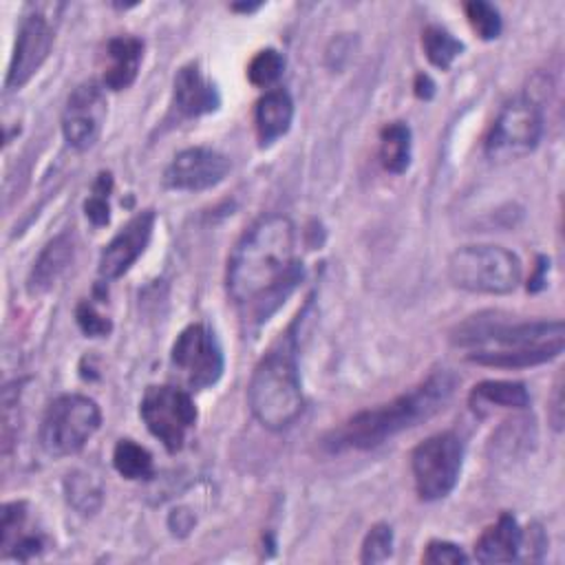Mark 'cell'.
Segmentation results:
<instances>
[{"label": "cell", "mask_w": 565, "mask_h": 565, "mask_svg": "<svg viewBox=\"0 0 565 565\" xmlns=\"http://www.w3.org/2000/svg\"><path fill=\"white\" fill-rule=\"evenodd\" d=\"M380 161L393 174L406 172L411 163V128L404 121H391L380 130Z\"/></svg>", "instance_id": "obj_22"}, {"label": "cell", "mask_w": 565, "mask_h": 565, "mask_svg": "<svg viewBox=\"0 0 565 565\" xmlns=\"http://www.w3.org/2000/svg\"><path fill=\"white\" fill-rule=\"evenodd\" d=\"M422 561L430 563V565H463V563H468V556L459 545L437 539L426 545Z\"/></svg>", "instance_id": "obj_32"}, {"label": "cell", "mask_w": 565, "mask_h": 565, "mask_svg": "<svg viewBox=\"0 0 565 565\" xmlns=\"http://www.w3.org/2000/svg\"><path fill=\"white\" fill-rule=\"evenodd\" d=\"M232 9H243V11H256L258 4H234Z\"/></svg>", "instance_id": "obj_36"}, {"label": "cell", "mask_w": 565, "mask_h": 565, "mask_svg": "<svg viewBox=\"0 0 565 565\" xmlns=\"http://www.w3.org/2000/svg\"><path fill=\"white\" fill-rule=\"evenodd\" d=\"M521 260L501 245H466L450 254L448 278L472 294L503 296L521 282Z\"/></svg>", "instance_id": "obj_4"}, {"label": "cell", "mask_w": 565, "mask_h": 565, "mask_svg": "<svg viewBox=\"0 0 565 565\" xmlns=\"http://www.w3.org/2000/svg\"><path fill=\"white\" fill-rule=\"evenodd\" d=\"M285 57L276 49L258 51L247 64V79L258 88H269L282 75Z\"/></svg>", "instance_id": "obj_26"}, {"label": "cell", "mask_w": 565, "mask_h": 565, "mask_svg": "<svg viewBox=\"0 0 565 565\" xmlns=\"http://www.w3.org/2000/svg\"><path fill=\"white\" fill-rule=\"evenodd\" d=\"M433 93H435L433 79H430L426 73H419V75L415 77V95H417L419 99H430Z\"/></svg>", "instance_id": "obj_35"}, {"label": "cell", "mask_w": 565, "mask_h": 565, "mask_svg": "<svg viewBox=\"0 0 565 565\" xmlns=\"http://www.w3.org/2000/svg\"><path fill=\"white\" fill-rule=\"evenodd\" d=\"M108 104L104 88L95 82H84L73 88L62 110V135L66 143L79 152L93 148L102 135Z\"/></svg>", "instance_id": "obj_12"}, {"label": "cell", "mask_w": 565, "mask_h": 565, "mask_svg": "<svg viewBox=\"0 0 565 565\" xmlns=\"http://www.w3.org/2000/svg\"><path fill=\"white\" fill-rule=\"evenodd\" d=\"M294 327L296 324L280 333L267 353L256 362L247 384L249 411L256 422L269 430L291 426L305 406Z\"/></svg>", "instance_id": "obj_3"}, {"label": "cell", "mask_w": 565, "mask_h": 565, "mask_svg": "<svg viewBox=\"0 0 565 565\" xmlns=\"http://www.w3.org/2000/svg\"><path fill=\"white\" fill-rule=\"evenodd\" d=\"M463 441L459 435L446 430L437 433L411 452V470L417 497L422 501H439L448 497L461 475Z\"/></svg>", "instance_id": "obj_8"}, {"label": "cell", "mask_w": 565, "mask_h": 565, "mask_svg": "<svg viewBox=\"0 0 565 565\" xmlns=\"http://www.w3.org/2000/svg\"><path fill=\"white\" fill-rule=\"evenodd\" d=\"M543 135V110L536 97L519 95L510 99L497 115L483 150L490 161H516L539 146Z\"/></svg>", "instance_id": "obj_7"}, {"label": "cell", "mask_w": 565, "mask_h": 565, "mask_svg": "<svg viewBox=\"0 0 565 565\" xmlns=\"http://www.w3.org/2000/svg\"><path fill=\"white\" fill-rule=\"evenodd\" d=\"M154 221H157L154 210L137 212L106 243V247L99 254V263H97V271L104 280H115V278L124 276L137 263V258L143 254V249L150 243Z\"/></svg>", "instance_id": "obj_14"}, {"label": "cell", "mask_w": 565, "mask_h": 565, "mask_svg": "<svg viewBox=\"0 0 565 565\" xmlns=\"http://www.w3.org/2000/svg\"><path fill=\"white\" fill-rule=\"evenodd\" d=\"M24 521H26V503L24 501H13V503L2 505V512H0V547H2L4 556L9 554V550L22 536Z\"/></svg>", "instance_id": "obj_29"}, {"label": "cell", "mask_w": 565, "mask_h": 565, "mask_svg": "<svg viewBox=\"0 0 565 565\" xmlns=\"http://www.w3.org/2000/svg\"><path fill=\"white\" fill-rule=\"evenodd\" d=\"M298 274L294 223L282 214H267L234 245L225 287L238 307H252L265 318L291 291Z\"/></svg>", "instance_id": "obj_1"}, {"label": "cell", "mask_w": 565, "mask_h": 565, "mask_svg": "<svg viewBox=\"0 0 565 565\" xmlns=\"http://www.w3.org/2000/svg\"><path fill=\"white\" fill-rule=\"evenodd\" d=\"M563 353V347H541V349H497V351H470L466 358L475 364L499 366V369H525L545 364Z\"/></svg>", "instance_id": "obj_21"}, {"label": "cell", "mask_w": 565, "mask_h": 565, "mask_svg": "<svg viewBox=\"0 0 565 565\" xmlns=\"http://www.w3.org/2000/svg\"><path fill=\"white\" fill-rule=\"evenodd\" d=\"M230 172V159L212 148L194 146L174 154L163 172V185L181 192H201L218 185Z\"/></svg>", "instance_id": "obj_13"}, {"label": "cell", "mask_w": 565, "mask_h": 565, "mask_svg": "<svg viewBox=\"0 0 565 565\" xmlns=\"http://www.w3.org/2000/svg\"><path fill=\"white\" fill-rule=\"evenodd\" d=\"M391 552H393V527L388 523H375L362 541L360 561L366 565L382 563L391 556Z\"/></svg>", "instance_id": "obj_28"}, {"label": "cell", "mask_w": 565, "mask_h": 565, "mask_svg": "<svg viewBox=\"0 0 565 565\" xmlns=\"http://www.w3.org/2000/svg\"><path fill=\"white\" fill-rule=\"evenodd\" d=\"M75 256V241L73 234L62 232L55 238H51L44 249L38 254L29 278H26V289L29 294H44L49 291L60 278L62 274L68 269V265L73 263Z\"/></svg>", "instance_id": "obj_16"}, {"label": "cell", "mask_w": 565, "mask_h": 565, "mask_svg": "<svg viewBox=\"0 0 565 565\" xmlns=\"http://www.w3.org/2000/svg\"><path fill=\"white\" fill-rule=\"evenodd\" d=\"M470 408L477 415H488L494 408L523 411L530 406V393L523 382L512 380H483L470 391Z\"/></svg>", "instance_id": "obj_20"}, {"label": "cell", "mask_w": 565, "mask_h": 565, "mask_svg": "<svg viewBox=\"0 0 565 565\" xmlns=\"http://www.w3.org/2000/svg\"><path fill=\"white\" fill-rule=\"evenodd\" d=\"M170 366L188 391H203L216 384L223 375L225 358L214 331L201 322L188 324L172 344Z\"/></svg>", "instance_id": "obj_10"}, {"label": "cell", "mask_w": 565, "mask_h": 565, "mask_svg": "<svg viewBox=\"0 0 565 565\" xmlns=\"http://www.w3.org/2000/svg\"><path fill=\"white\" fill-rule=\"evenodd\" d=\"M143 57V42L135 35H117L106 44V68H104V86L110 90L128 88L139 73Z\"/></svg>", "instance_id": "obj_17"}, {"label": "cell", "mask_w": 565, "mask_h": 565, "mask_svg": "<svg viewBox=\"0 0 565 565\" xmlns=\"http://www.w3.org/2000/svg\"><path fill=\"white\" fill-rule=\"evenodd\" d=\"M422 49L430 64L446 71L461 55L463 42H459L450 31L433 24V26H426L422 33Z\"/></svg>", "instance_id": "obj_24"}, {"label": "cell", "mask_w": 565, "mask_h": 565, "mask_svg": "<svg viewBox=\"0 0 565 565\" xmlns=\"http://www.w3.org/2000/svg\"><path fill=\"white\" fill-rule=\"evenodd\" d=\"M294 121V99L287 90L282 88H271L267 90L254 110V124H256V135L260 146H269L287 130L291 128Z\"/></svg>", "instance_id": "obj_19"}, {"label": "cell", "mask_w": 565, "mask_h": 565, "mask_svg": "<svg viewBox=\"0 0 565 565\" xmlns=\"http://www.w3.org/2000/svg\"><path fill=\"white\" fill-rule=\"evenodd\" d=\"M139 415L168 452H179L196 424V406L190 391L172 384L148 386L139 404Z\"/></svg>", "instance_id": "obj_9"}, {"label": "cell", "mask_w": 565, "mask_h": 565, "mask_svg": "<svg viewBox=\"0 0 565 565\" xmlns=\"http://www.w3.org/2000/svg\"><path fill=\"white\" fill-rule=\"evenodd\" d=\"M55 42V26L42 9H33L20 20L15 31L13 53L7 68L4 86L9 90L22 88L46 62Z\"/></svg>", "instance_id": "obj_11"}, {"label": "cell", "mask_w": 565, "mask_h": 565, "mask_svg": "<svg viewBox=\"0 0 565 565\" xmlns=\"http://www.w3.org/2000/svg\"><path fill=\"white\" fill-rule=\"evenodd\" d=\"M521 527L510 512H503L488 525L475 543V558L479 563H512L519 561Z\"/></svg>", "instance_id": "obj_18"}, {"label": "cell", "mask_w": 565, "mask_h": 565, "mask_svg": "<svg viewBox=\"0 0 565 565\" xmlns=\"http://www.w3.org/2000/svg\"><path fill=\"white\" fill-rule=\"evenodd\" d=\"M64 492H66V501L79 514H93L102 505V488L86 472H79V470L71 472L64 479Z\"/></svg>", "instance_id": "obj_25"}, {"label": "cell", "mask_w": 565, "mask_h": 565, "mask_svg": "<svg viewBox=\"0 0 565 565\" xmlns=\"http://www.w3.org/2000/svg\"><path fill=\"white\" fill-rule=\"evenodd\" d=\"M466 18L472 26V31L481 38V40H494L501 35V15L497 11V7H492L490 2L483 0H472L466 4Z\"/></svg>", "instance_id": "obj_27"}, {"label": "cell", "mask_w": 565, "mask_h": 565, "mask_svg": "<svg viewBox=\"0 0 565 565\" xmlns=\"http://www.w3.org/2000/svg\"><path fill=\"white\" fill-rule=\"evenodd\" d=\"M99 426L102 411L93 397L64 393L46 406L38 439L49 457H71L86 446Z\"/></svg>", "instance_id": "obj_5"}, {"label": "cell", "mask_w": 565, "mask_h": 565, "mask_svg": "<svg viewBox=\"0 0 565 565\" xmlns=\"http://www.w3.org/2000/svg\"><path fill=\"white\" fill-rule=\"evenodd\" d=\"M457 377L450 371H435L415 388L395 399L366 408L349 417L340 428L324 437L329 450H371L386 439L430 419L452 397Z\"/></svg>", "instance_id": "obj_2"}, {"label": "cell", "mask_w": 565, "mask_h": 565, "mask_svg": "<svg viewBox=\"0 0 565 565\" xmlns=\"http://www.w3.org/2000/svg\"><path fill=\"white\" fill-rule=\"evenodd\" d=\"M455 342L459 347H470V351L563 347L565 327L561 320L503 322V320H497L494 316L492 318L472 316L457 329Z\"/></svg>", "instance_id": "obj_6"}, {"label": "cell", "mask_w": 565, "mask_h": 565, "mask_svg": "<svg viewBox=\"0 0 565 565\" xmlns=\"http://www.w3.org/2000/svg\"><path fill=\"white\" fill-rule=\"evenodd\" d=\"M545 547H547V539H545L541 525L532 523L525 530H521L519 561H541Z\"/></svg>", "instance_id": "obj_33"}, {"label": "cell", "mask_w": 565, "mask_h": 565, "mask_svg": "<svg viewBox=\"0 0 565 565\" xmlns=\"http://www.w3.org/2000/svg\"><path fill=\"white\" fill-rule=\"evenodd\" d=\"M75 322H77V327L82 329V333L88 335V338H104V335H108L110 329H113L110 320H108L106 316H102V313L95 309V305H90L88 300H82V302L77 305V309H75Z\"/></svg>", "instance_id": "obj_31"}, {"label": "cell", "mask_w": 565, "mask_h": 565, "mask_svg": "<svg viewBox=\"0 0 565 565\" xmlns=\"http://www.w3.org/2000/svg\"><path fill=\"white\" fill-rule=\"evenodd\" d=\"M113 188V179L108 172H102L99 179L95 181V192L93 196L86 199L84 203V212H86V218L95 225V227H102L110 221V207H108V192Z\"/></svg>", "instance_id": "obj_30"}, {"label": "cell", "mask_w": 565, "mask_h": 565, "mask_svg": "<svg viewBox=\"0 0 565 565\" xmlns=\"http://www.w3.org/2000/svg\"><path fill=\"white\" fill-rule=\"evenodd\" d=\"M113 466L115 470L130 481L150 479L154 475L152 455L132 439H119L113 448Z\"/></svg>", "instance_id": "obj_23"}, {"label": "cell", "mask_w": 565, "mask_h": 565, "mask_svg": "<svg viewBox=\"0 0 565 565\" xmlns=\"http://www.w3.org/2000/svg\"><path fill=\"white\" fill-rule=\"evenodd\" d=\"M547 417H550V424L554 430H563V382H561V375L556 377L552 395H550Z\"/></svg>", "instance_id": "obj_34"}, {"label": "cell", "mask_w": 565, "mask_h": 565, "mask_svg": "<svg viewBox=\"0 0 565 565\" xmlns=\"http://www.w3.org/2000/svg\"><path fill=\"white\" fill-rule=\"evenodd\" d=\"M172 95H174L177 110L185 117L207 115L216 110L221 104V95L214 82H210L203 75L196 62H190L177 71L172 82Z\"/></svg>", "instance_id": "obj_15"}]
</instances>
